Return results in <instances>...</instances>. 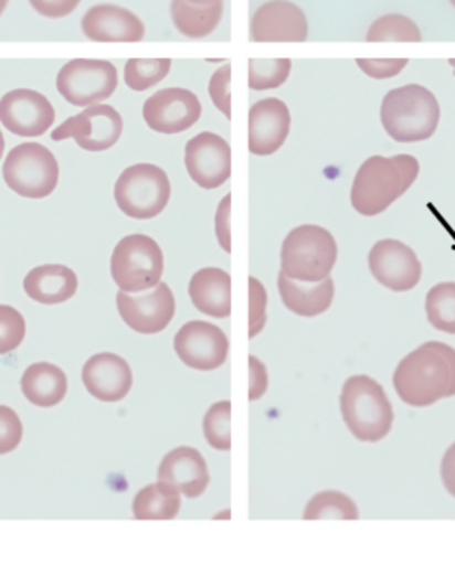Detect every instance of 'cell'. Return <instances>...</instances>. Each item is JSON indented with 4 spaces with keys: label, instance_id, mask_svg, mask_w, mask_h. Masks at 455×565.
I'll list each match as a JSON object with an SVG mask.
<instances>
[{
    "label": "cell",
    "instance_id": "1",
    "mask_svg": "<svg viewBox=\"0 0 455 565\" xmlns=\"http://www.w3.org/2000/svg\"><path fill=\"white\" fill-rule=\"evenodd\" d=\"M399 398L412 407H430L455 395V349L425 342L401 360L394 372Z\"/></svg>",
    "mask_w": 455,
    "mask_h": 565
},
{
    "label": "cell",
    "instance_id": "2",
    "mask_svg": "<svg viewBox=\"0 0 455 565\" xmlns=\"http://www.w3.org/2000/svg\"><path fill=\"white\" fill-rule=\"evenodd\" d=\"M419 171L421 164L408 153L369 157L355 174L351 205L363 217L380 215L406 194L408 189L415 183Z\"/></svg>",
    "mask_w": 455,
    "mask_h": 565
},
{
    "label": "cell",
    "instance_id": "3",
    "mask_svg": "<svg viewBox=\"0 0 455 565\" xmlns=\"http://www.w3.org/2000/svg\"><path fill=\"white\" fill-rule=\"evenodd\" d=\"M442 109L430 88L404 85L390 90L381 103V124L398 143L430 140L438 129Z\"/></svg>",
    "mask_w": 455,
    "mask_h": 565
},
{
    "label": "cell",
    "instance_id": "4",
    "mask_svg": "<svg viewBox=\"0 0 455 565\" xmlns=\"http://www.w3.org/2000/svg\"><path fill=\"white\" fill-rule=\"evenodd\" d=\"M341 414L348 430L362 443L385 439L394 425V409L385 390L369 375H353L346 381Z\"/></svg>",
    "mask_w": 455,
    "mask_h": 565
},
{
    "label": "cell",
    "instance_id": "5",
    "mask_svg": "<svg viewBox=\"0 0 455 565\" xmlns=\"http://www.w3.org/2000/svg\"><path fill=\"white\" fill-rule=\"evenodd\" d=\"M338 262V244L330 231L304 224L289 231L281 247V271L298 282H321Z\"/></svg>",
    "mask_w": 455,
    "mask_h": 565
},
{
    "label": "cell",
    "instance_id": "6",
    "mask_svg": "<svg viewBox=\"0 0 455 565\" xmlns=\"http://www.w3.org/2000/svg\"><path fill=\"white\" fill-rule=\"evenodd\" d=\"M2 177L18 196L43 200L57 189L59 162L44 145H18L6 157Z\"/></svg>",
    "mask_w": 455,
    "mask_h": 565
},
{
    "label": "cell",
    "instance_id": "7",
    "mask_svg": "<svg viewBox=\"0 0 455 565\" xmlns=\"http://www.w3.org/2000/svg\"><path fill=\"white\" fill-rule=\"evenodd\" d=\"M118 209L127 217L149 221L167 209L171 196L170 179L159 166H129L118 177L114 189Z\"/></svg>",
    "mask_w": 455,
    "mask_h": 565
},
{
    "label": "cell",
    "instance_id": "8",
    "mask_svg": "<svg viewBox=\"0 0 455 565\" xmlns=\"http://www.w3.org/2000/svg\"><path fill=\"white\" fill-rule=\"evenodd\" d=\"M112 279L124 292H144L161 282L165 256L147 235L124 236L112 254Z\"/></svg>",
    "mask_w": 455,
    "mask_h": 565
},
{
    "label": "cell",
    "instance_id": "9",
    "mask_svg": "<svg viewBox=\"0 0 455 565\" xmlns=\"http://www.w3.org/2000/svg\"><path fill=\"white\" fill-rule=\"evenodd\" d=\"M117 85V67L110 61L75 58L57 74L59 94L78 108L99 105L114 96Z\"/></svg>",
    "mask_w": 455,
    "mask_h": 565
},
{
    "label": "cell",
    "instance_id": "10",
    "mask_svg": "<svg viewBox=\"0 0 455 565\" xmlns=\"http://www.w3.org/2000/svg\"><path fill=\"white\" fill-rule=\"evenodd\" d=\"M124 131L123 115L114 106L94 105L67 118L52 132L53 141H76L85 152H105L115 147Z\"/></svg>",
    "mask_w": 455,
    "mask_h": 565
},
{
    "label": "cell",
    "instance_id": "11",
    "mask_svg": "<svg viewBox=\"0 0 455 565\" xmlns=\"http://www.w3.org/2000/svg\"><path fill=\"white\" fill-rule=\"evenodd\" d=\"M117 309L120 318L131 330L141 335H156L167 330L176 316V296L170 286L159 282L147 292H117Z\"/></svg>",
    "mask_w": 455,
    "mask_h": 565
},
{
    "label": "cell",
    "instance_id": "12",
    "mask_svg": "<svg viewBox=\"0 0 455 565\" xmlns=\"http://www.w3.org/2000/svg\"><path fill=\"white\" fill-rule=\"evenodd\" d=\"M372 277L390 291L406 292L419 286L422 265L415 250L399 239H380L369 253Z\"/></svg>",
    "mask_w": 455,
    "mask_h": 565
},
{
    "label": "cell",
    "instance_id": "13",
    "mask_svg": "<svg viewBox=\"0 0 455 565\" xmlns=\"http://www.w3.org/2000/svg\"><path fill=\"white\" fill-rule=\"evenodd\" d=\"M202 117V103L188 88H165L145 100L144 120L159 135L188 131Z\"/></svg>",
    "mask_w": 455,
    "mask_h": 565
},
{
    "label": "cell",
    "instance_id": "14",
    "mask_svg": "<svg viewBox=\"0 0 455 565\" xmlns=\"http://www.w3.org/2000/svg\"><path fill=\"white\" fill-rule=\"evenodd\" d=\"M0 124L20 138H40L55 124V109L40 92L17 88L0 99Z\"/></svg>",
    "mask_w": 455,
    "mask_h": 565
},
{
    "label": "cell",
    "instance_id": "15",
    "mask_svg": "<svg viewBox=\"0 0 455 565\" xmlns=\"http://www.w3.org/2000/svg\"><path fill=\"white\" fill-rule=\"evenodd\" d=\"M186 170L197 185L218 189L232 177V148L214 132H200L186 145Z\"/></svg>",
    "mask_w": 455,
    "mask_h": 565
},
{
    "label": "cell",
    "instance_id": "16",
    "mask_svg": "<svg viewBox=\"0 0 455 565\" xmlns=\"http://www.w3.org/2000/svg\"><path fill=\"white\" fill-rule=\"evenodd\" d=\"M173 348L186 366L209 372L224 365L230 342L220 327L205 321H189L177 331Z\"/></svg>",
    "mask_w": 455,
    "mask_h": 565
},
{
    "label": "cell",
    "instance_id": "17",
    "mask_svg": "<svg viewBox=\"0 0 455 565\" xmlns=\"http://www.w3.org/2000/svg\"><path fill=\"white\" fill-rule=\"evenodd\" d=\"M307 34L306 14L288 0L265 2L251 20V41L254 43H304Z\"/></svg>",
    "mask_w": 455,
    "mask_h": 565
},
{
    "label": "cell",
    "instance_id": "18",
    "mask_svg": "<svg viewBox=\"0 0 455 565\" xmlns=\"http://www.w3.org/2000/svg\"><path fill=\"white\" fill-rule=\"evenodd\" d=\"M292 115L288 106L276 97H267L250 109V152L253 156L276 153L289 135Z\"/></svg>",
    "mask_w": 455,
    "mask_h": 565
},
{
    "label": "cell",
    "instance_id": "19",
    "mask_svg": "<svg viewBox=\"0 0 455 565\" xmlns=\"http://www.w3.org/2000/svg\"><path fill=\"white\" fill-rule=\"evenodd\" d=\"M82 31L87 40L97 43H140L145 25L129 9L115 4H99L88 9L82 18Z\"/></svg>",
    "mask_w": 455,
    "mask_h": 565
},
{
    "label": "cell",
    "instance_id": "20",
    "mask_svg": "<svg viewBox=\"0 0 455 565\" xmlns=\"http://www.w3.org/2000/svg\"><path fill=\"white\" fill-rule=\"evenodd\" d=\"M82 381L91 395L102 402L123 401L131 392V366L124 358L99 353L85 363Z\"/></svg>",
    "mask_w": 455,
    "mask_h": 565
},
{
    "label": "cell",
    "instance_id": "21",
    "mask_svg": "<svg viewBox=\"0 0 455 565\" xmlns=\"http://www.w3.org/2000/svg\"><path fill=\"white\" fill-rule=\"evenodd\" d=\"M159 481L173 484L182 495L198 499L211 483L205 458L198 449L180 446L162 458L158 470Z\"/></svg>",
    "mask_w": 455,
    "mask_h": 565
},
{
    "label": "cell",
    "instance_id": "22",
    "mask_svg": "<svg viewBox=\"0 0 455 565\" xmlns=\"http://www.w3.org/2000/svg\"><path fill=\"white\" fill-rule=\"evenodd\" d=\"M189 296L200 312L215 319L232 313V277L221 268H202L191 277Z\"/></svg>",
    "mask_w": 455,
    "mask_h": 565
},
{
    "label": "cell",
    "instance_id": "23",
    "mask_svg": "<svg viewBox=\"0 0 455 565\" xmlns=\"http://www.w3.org/2000/svg\"><path fill=\"white\" fill-rule=\"evenodd\" d=\"M277 287H279L281 300L285 303L286 309L297 316H303V318H316V316L327 312L332 305L334 295H336V287L330 277L321 282H298L281 271L277 277Z\"/></svg>",
    "mask_w": 455,
    "mask_h": 565
},
{
    "label": "cell",
    "instance_id": "24",
    "mask_svg": "<svg viewBox=\"0 0 455 565\" xmlns=\"http://www.w3.org/2000/svg\"><path fill=\"white\" fill-rule=\"evenodd\" d=\"M23 289L38 303H64L78 291V277L64 265L38 266L27 274Z\"/></svg>",
    "mask_w": 455,
    "mask_h": 565
},
{
    "label": "cell",
    "instance_id": "25",
    "mask_svg": "<svg viewBox=\"0 0 455 565\" xmlns=\"http://www.w3.org/2000/svg\"><path fill=\"white\" fill-rule=\"evenodd\" d=\"M20 386L27 401L43 409L61 404L67 395L66 374L46 361L29 366L23 372Z\"/></svg>",
    "mask_w": 455,
    "mask_h": 565
},
{
    "label": "cell",
    "instance_id": "26",
    "mask_svg": "<svg viewBox=\"0 0 455 565\" xmlns=\"http://www.w3.org/2000/svg\"><path fill=\"white\" fill-rule=\"evenodd\" d=\"M223 0L214 4H193L188 0H171L170 14L180 34L189 40H202L218 29L223 18Z\"/></svg>",
    "mask_w": 455,
    "mask_h": 565
},
{
    "label": "cell",
    "instance_id": "27",
    "mask_svg": "<svg viewBox=\"0 0 455 565\" xmlns=\"http://www.w3.org/2000/svg\"><path fill=\"white\" fill-rule=\"evenodd\" d=\"M180 492L167 481L141 488L133 500L136 520H173L180 511Z\"/></svg>",
    "mask_w": 455,
    "mask_h": 565
},
{
    "label": "cell",
    "instance_id": "28",
    "mask_svg": "<svg viewBox=\"0 0 455 565\" xmlns=\"http://www.w3.org/2000/svg\"><path fill=\"white\" fill-rule=\"evenodd\" d=\"M425 313L431 327L455 335V282H442L425 296Z\"/></svg>",
    "mask_w": 455,
    "mask_h": 565
},
{
    "label": "cell",
    "instance_id": "29",
    "mask_svg": "<svg viewBox=\"0 0 455 565\" xmlns=\"http://www.w3.org/2000/svg\"><path fill=\"white\" fill-rule=\"evenodd\" d=\"M306 520H359V508L341 492L316 493L304 511Z\"/></svg>",
    "mask_w": 455,
    "mask_h": 565
},
{
    "label": "cell",
    "instance_id": "30",
    "mask_svg": "<svg viewBox=\"0 0 455 565\" xmlns=\"http://www.w3.org/2000/svg\"><path fill=\"white\" fill-rule=\"evenodd\" d=\"M369 43H421V29L403 14H385L369 26Z\"/></svg>",
    "mask_w": 455,
    "mask_h": 565
},
{
    "label": "cell",
    "instance_id": "31",
    "mask_svg": "<svg viewBox=\"0 0 455 565\" xmlns=\"http://www.w3.org/2000/svg\"><path fill=\"white\" fill-rule=\"evenodd\" d=\"M170 58H129L124 67V82L135 92H145L167 78Z\"/></svg>",
    "mask_w": 455,
    "mask_h": 565
},
{
    "label": "cell",
    "instance_id": "32",
    "mask_svg": "<svg viewBox=\"0 0 455 565\" xmlns=\"http://www.w3.org/2000/svg\"><path fill=\"white\" fill-rule=\"evenodd\" d=\"M203 434L207 443L218 451L232 449V402H218L207 411L203 418Z\"/></svg>",
    "mask_w": 455,
    "mask_h": 565
},
{
    "label": "cell",
    "instance_id": "33",
    "mask_svg": "<svg viewBox=\"0 0 455 565\" xmlns=\"http://www.w3.org/2000/svg\"><path fill=\"white\" fill-rule=\"evenodd\" d=\"M292 73L289 58H251L250 87L253 90L279 88Z\"/></svg>",
    "mask_w": 455,
    "mask_h": 565
},
{
    "label": "cell",
    "instance_id": "34",
    "mask_svg": "<svg viewBox=\"0 0 455 565\" xmlns=\"http://www.w3.org/2000/svg\"><path fill=\"white\" fill-rule=\"evenodd\" d=\"M27 324L22 313L9 305H0V354H8L22 345Z\"/></svg>",
    "mask_w": 455,
    "mask_h": 565
},
{
    "label": "cell",
    "instance_id": "35",
    "mask_svg": "<svg viewBox=\"0 0 455 565\" xmlns=\"http://www.w3.org/2000/svg\"><path fill=\"white\" fill-rule=\"evenodd\" d=\"M230 83H232V66L224 64L223 67L212 74L209 82V96L215 108L230 120L232 118V97H230Z\"/></svg>",
    "mask_w": 455,
    "mask_h": 565
},
{
    "label": "cell",
    "instance_id": "36",
    "mask_svg": "<svg viewBox=\"0 0 455 565\" xmlns=\"http://www.w3.org/2000/svg\"><path fill=\"white\" fill-rule=\"evenodd\" d=\"M23 439L22 419L11 407L0 405V455H8L20 446Z\"/></svg>",
    "mask_w": 455,
    "mask_h": 565
},
{
    "label": "cell",
    "instance_id": "37",
    "mask_svg": "<svg viewBox=\"0 0 455 565\" xmlns=\"http://www.w3.org/2000/svg\"><path fill=\"white\" fill-rule=\"evenodd\" d=\"M267 322V291L256 277L250 279V337L258 335Z\"/></svg>",
    "mask_w": 455,
    "mask_h": 565
},
{
    "label": "cell",
    "instance_id": "38",
    "mask_svg": "<svg viewBox=\"0 0 455 565\" xmlns=\"http://www.w3.org/2000/svg\"><path fill=\"white\" fill-rule=\"evenodd\" d=\"M357 66L369 78L389 79L408 66V58H357Z\"/></svg>",
    "mask_w": 455,
    "mask_h": 565
},
{
    "label": "cell",
    "instance_id": "39",
    "mask_svg": "<svg viewBox=\"0 0 455 565\" xmlns=\"http://www.w3.org/2000/svg\"><path fill=\"white\" fill-rule=\"evenodd\" d=\"M32 9L44 18H64L78 8L82 0H29Z\"/></svg>",
    "mask_w": 455,
    "mask_h": 565
},
{
    "label": "cell",
    "instance_id": "40",
    "mask_svg": "<svg viewBox=\"0 0 455 565\" xmlns=\"http://www.w3.org/2000/svg\"><path fill=\"white\" fill-rule=\"evenodd\" d=\"M230 206H232V196L226 194L224 200L218 206L215 213V235L218 242L223 247L224 253H232V236H230Z\"/></svg>",
    "mask_w": 455,
    "mask_h": 565
},
{
    "label": "cell",
    "instance_id": "41",
    "mask_svg": "<svg viewBox=\"0 0 455 565\" xmlns=\"http://www.w3.org/2000/svg\"><path fill=\"white\" fill-rule=\"evenodd\" d=\"M250 401H258L268 387L267 369L256 356L250 358Z\"/></svg>",
    "mask_w": 455,
    "mask_h": 565
},
{
    "label": "cell",
    "instance_id": "42",
    "mask_svg": "<svg viewBox=\"0 0 455 565\" xmlns=\"http://www.w3.org/2000/svg\"><path fill=\"white\" fill-rule=\"evenodd\" d=\"M440 472H442L443 487L447 488L452 497H455V443L445 452Z\"/></svg>",
    "mask_w": 455,
    "mask_h": 565
},
{
    "label": "cell",
    "instance_id": "43",
    "mask_svg": "<svg viewBox=\"0 0 455 565\" xmlns=\"http://www.w3.org/2000/svg\"><path fill=\"white\" fill-rule=\"evenodd\" d=\"M188 2H193V4L207 6L214 4L218 0H188Z\"/></svg>",
    "mask_w": 455,
    "mask_h": 565
},
{
    "label": "cell",
    "instance_id": "44",
    "mask_svg": "<svg viewBox=\"0 0 455 565\" xmlns=\"http://www.w3.org/2000/svg\"><path fill=\"white\" fill-rule=\"evenodd\" d=\"M4 147H6L4 136H2V131H0V159H2V156H4Z\"/></svg>",
    "mask_w": 455,
    "mask_h": 565
},
{
    "label": "cell",
    "instance_id": "45",
    "mask_svg": "<svg viewBox=\"0 0 455 565\" xmlns=\"http://www.w3.org/2000/svg\"><path fill=\"white\" fill-rule=\"evenodd\" d=\"M9 0H0V17L4 13L6 8H8Z\"/></svg>",
    "mask_w": 455,
    "mask_h": 565
},
{
    "label": "cell",
    "instance_id": "46",
    "mask_svg": "<svg viewBox=\"0 0 455 565\" xmlns=\"http://www.w3.org/2000/svg\"><path fill=\"white\" fill-rule=\"evenodd\" d=\"M448 62H451V66L454 67V74H455V58H451V61H448Z\"/></svg>",
    "mask_w": 455,
    "mask_h": 565
},
{
    "label": "cell",
    "instance_id": "47",
    "mask_svg": "<svg viewBox=\"0 0 455 565\" xmlns=\"http://www.w3.org/2000/svg\"><path fill=\"white\" fill-rule=\"evenodd\" d=\"M451 4L455 8V0H451Z\"/></svg>",
    "mask_w": 455,
    "mask_h": 565
}]
</instances>
